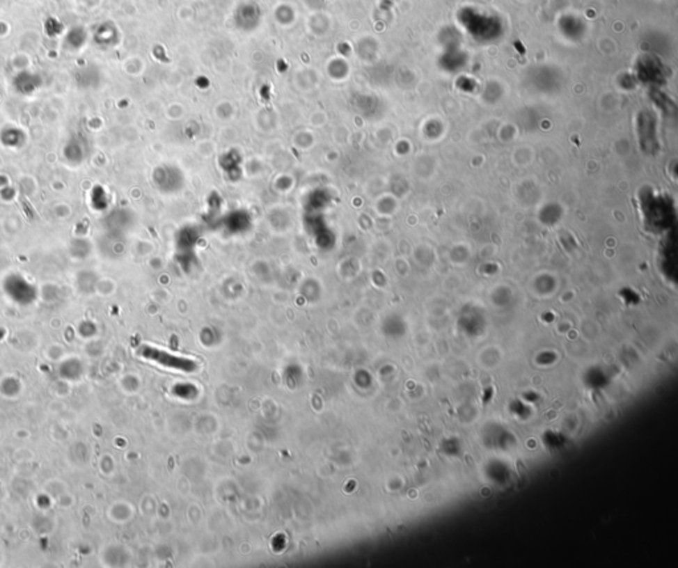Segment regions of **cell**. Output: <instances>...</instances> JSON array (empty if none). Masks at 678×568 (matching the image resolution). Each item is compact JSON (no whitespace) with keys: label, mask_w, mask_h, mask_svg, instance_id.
Masks as SVG:
<instances>
[{"label":"cell","mask_w":678,"mask_h":568,"mask_svg":"<svg viewBox=\"0 0 678 568\" xmlns=\"http://www.w3.org/2000/svg\"><path fill=\"white\" fill-rule=\"evenodd\" d=\"M139 354L146 358V359H150V361H154L159 365H166V367H170V368H174V370H179V371H184V372H192L196 370V365L190 361V359H186V358H180V356H174L171 354H167V352H161L158 349H152V347H149V346H143L139 349Z\"/></svg>","instance_id":"obj_1"}]
</instances>
